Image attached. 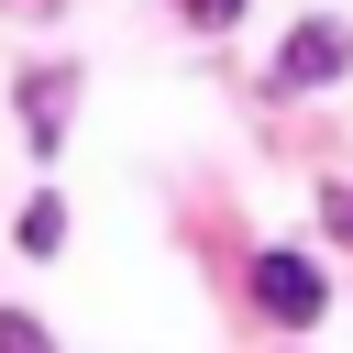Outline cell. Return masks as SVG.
<instances>
[{"label":"cell","instance_id":"6","mask_svg":"<svg viewBox=\"0 0 353 353\" xmlns=\"http://www.w3.org/2000/svg\"><path fill=\"white\" fill-rule=\"evenodd\" d=\"M176 11H188V22H232L243 0H176Z\"/></svg>","mask_w":353,"mask_h":353},{"label":"cell","instance_id":"1","mask_svg":"<svg viewBox=\"0 0 353 353\" xmlns=\"http://www.w3.org/2000/svg\"><path fill=\"white\" fill-rule=\"evenodd\" d=\"M331 66H353V33H342V22H309V33L276 55V99H287V88H320Z\"/></svg>","mask_w":353,"mask_h":353},{"label":"cell","instance_id":"3","mask_svg":"<svg viewBox=\"0 0 353 353\" xmlns=\"http://www.w3.org/2000/svg\"><path fill=\"white\" fill-rule=\"evenodd\" d=\"M22 121H33V143H55V132H66V66H44V77L22 88Z\"/></svg>","mask_w":353,"mask_h":353},{"label":"cell","instance_id":"2","mask_svg":"<svg viewBox=\"0 0 353 353\" xmlns=\"http://www.w3.org/2000/svg\"><path fill=\"white\" fill-rule=\"evenodd\" d=\"M254 298H265L276 320H320V265H309V254H265V265H254Z\"/></svg>","mask_w":353,"mask_h":353},{"label":"cell","instance_id":"4","mask_svg":"<svg viewBox=\"0 0 353 353\" xmlns=\"http://www.w3.org/2000/svg\"><path fill=\"white\" fill-rule=\"evenodd\" d=\"M22 243H33V254H55V243H66V210H55V199H33V210H22Z\"/></svg>","mask_w":353,"mask_h":353},{"label":"cell","instance_id":"5","mask_svg":"<svg viewBox=\"0 0 353 353\" xmlns=\"http://www.w3.org/2000/svg\"><path fill=\"white\" fill-rule=\"evenodd\" d=\"M320 221H331V232L353 243V188H331V199H320Z\"/></svg>","mask_w":353,"mask_h":353}]
</instances>
